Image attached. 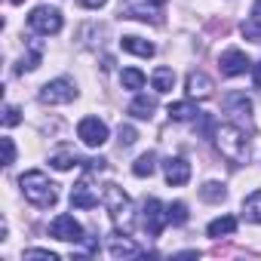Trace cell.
<instances>
[{
	"mask_svg": "<svg viewBox=\"0 0 261 261\" xmlns=\"http://www.w3.org/2000/svg\"><path fill=\"white\" fill-rule=\"evenodd\" d=\"M19 185H22L25 200H31L37 209H49V206H56V203H59V191H56V185H53V181H49V175H46V172H40V169L25 172V175L19 178Z\"/></svg>",
	"mask_w": 261,
	"mask_h": 261,
	"instance_id": "obj_2",
	"label": "cell"
},
{
	"mask_svg": "<svg viewBox=\"0 0 261 261\" xmlns=\"http://www.w3.org/2000/svg\"><path fill=\"white\" fill-rule=\"evenodd\" d=\"M49 237L62 240V243H83V227L74 215H56L53 224H49Z\"/></svg>",
	"mask_w": 261,
	"mask_h": 261,
	"instance_id": "obj_8",
	"label": "cell"
},
{
	"mask_svg": "<svg viewBox=\"0 0 261 261\" xmlns=\"http://www.w3.org/2000/svg\"><path fill=\"white\" fill-rule=\"evenodd\" d=\"M154 169H157V154H154V151L142 154V157L133 163V175H136V178H148V175H154Z\"/></svg>",
	"mask_w": 261,
	"mask_h": 261,
	"instance_id": "obj_19",
	"label": "cell"
},
{
	"mask_svg": "<svg viewBox=\"0 0 261 261\" xmlns=\"http://www.w3.org/2000/svg\"><path fill=\"white\" fill-rule=\"evenodd\" d=\"M169 117L172 120H194V117H200V111H197L194 101H172L169 105Z\"/></svg>",
	"mask_w": 261,
	"mask_h": 261,
	"instance_id": "obj_21",
	"label": "cell"
},
{
	"mask_svg": "<svg viewBox=\"0 0 261 261\" xmlns=\"http://www.w3.org/2000/svg\"><path fill=\"white\" fill-rule=\"evenodd\" d=\"M154 111H157V98L148 95V92H139L133 101H129V114H133L136 120H151Z\"/></svg>",
	"mask_w": 261,
	"mask_h": 261,
	"instance_id": "obj_13",
	"label": "cell"
},
{
	"mask_svg": "<svg viewBox=\"0 0 261 261\" xmlns=\"http://www.w3.org/2000/svg\"><path fill=\"white\" fill-rule=\"evenodd\" d=\"M188 95H191V98H206V95H212V80H209L203 71H191V74H188Z\"/></svg>",
	"mask_w": 261,
	"mask_h": 261,
	"instance_id": "obj_15",
	"label": "cell"
},
{
	"mask_svg": "<svg viewBox=\"0 0 261 261\" xmlns=\"http://www.w3.org/2000/svg\"><path fill=\"white\" fill-rule=\"evenodd\" d=\"M200 197H203L206 203H221V200L227 197V191H224L221 181H206V185L200 188Z\"/></svg>",
	"mask_w": 261,
	"mask_h": 261,
	"instance_id": "obj_23",
	"label": "cell"
},
{
	"mask_svg": "<svg viewBox=\"0 0 261 261\" xmlns=\"http://www.w3.org/2000/svg\"><path fill=\"white\" fill-rule=\"evenodd\" d=\"M0 145H4V166L16 163V145H13V139H0Z\"/></svg>",
	"mask_w": 261,
	"mask_h": 261,
	"instance_id": "obj_31",
	"label": "cell"
},
{
	"mask_svg": "<svg viewBox=\"0 0 261 261\" xmlns=\"http://www.w3.org/2000/svg\"><path fill=\"white\" fill-rule=\"evenodd\" d=\"M166 218H169V224H185L188 221V206L181 200L172 203V206H166Z\"/></svg>",
	"mask_w": 261,
	"mask_h": 261,
	"instance_id": "obj_26",
	"label": "cell"
},
{
	"mask_svg": "<svg viewBox=\"0 0 261 261\" xmlns=\"http://www.w3.org/2000/svg\"><path fill=\"white\" fill-rule=\"evenodd\" d=\"M252 19L261 22V0H255V4H252Z\"/></svg>",
	"mask_w": 261,
	"mask_h": 261,
	"instance_id": "obj_34",
	"label": "cell"
},
{
	"mask_svg": "<svg viewBox=\"0 0 261 261\" xmlns=\"http://www.w3.org/2000/svg\"><path fill=\"white\" fill-rule=\"evenodd\" d=\"M98 203H101V197L89 191V181H86V178H80V181L74 185V191H71V206H74V209H95Z\"/></svg>",
	"mask_w": 261,
	"mask_h": 261,
	"instance_id": "obj_12",
	"label": "cell"
},
{
	"mask_svg": "<svg viewBox=\"0 0 261 261\" xmlns=\"http://www.w3.org/2000/svg\"><path fill=\"white\" fill-rule=\"evenodd\" d=\"M252 80H255V86L261 89V62H258V65H252Z\"/></svg>",
	"mask_w": 261,
	"mask_h": 261,
	"instance_id": "obj_33",
	"label": "cell"
},
{
	"mask_svg": "<svg viewBox=\"0 0 261 261\" xmlns=\"http://www.w3.org/2000/svg\"><path fill=\"white\" fill-rule=\"evenodd\" d=\"M77 98V86H74V80H68V77H56V80H49L43 89H40V101L43 105H68V101H74Z\"/></svg>",
	"mask_w": 261,
	"mask_h": 261,
	"instance_id": "obj_6",
	"label": "cell"
},
{
	"mask_svg": "<svg viewBox=\"0 0 261 261\" xmlns=\"http://www.w3.org/2000/svg\"><path fill=\"white\" fill-rule=\"evenodd\" d=\"M40 59H43V53H40V46L34 43V49H31V53H28V56L19 62V68H16V71H19V74H25V71H34V68L40 65Z\"/></svg>",
	"mask_w": 261,
	"mask_h": 261,
	"instance_id": "obj_25",
	"label": "cell"
},
{
	"mask_svg": "<svg viewBox=\"0 0 261 261\" xmlns=\"http://www.w3.org/2000/svg\"><path fill=\"white\" fill-rule=\"evenodd\" d=\"M233 230H237V218H233V215H221V218L209 221V227H206V233H209L212 240L227 237V233H233Z\"/></svg>",
	"mask_w": 261,
	"mask_h": 261,
	"instance_id": "obj_17",
	"label": "cell"
},
{
	"mask_svg": "<svg viewBox=\"0 0 261 261\" xmlns=\"http://www.w3.org/2000/svg\"><path fill=\"white\" fill-rule=\"evenodd\" d=\"M142 227L148 230V237H160L163 233V227L169 224V218H166V206L160 203V200H145V206H142Z\"/></svg>",
	"mask_w": 261,
	"mask_h": 261,
	"instance_id": "obj_7",
	"label": "cell"
},
{
	"mask_svg": "<svg viewBox=\"0 0 261 261\" xmlns=\"http://www.w3.org/2000/svg\"><path fill=\"white\" fill-rule=\"evenodd\" d=\"M105 4H108V0H80V7H86V10H98Z\"/></svg>",
	"mask_w": 261,
	"mask_h": 261,
	"instance_id": "obj_32",
	"label": "cell"
},
{
	"mask_svg": "<svg viewBox=\"0 0 261 261\" xmlns=\"http://www.w3.org/2000/svg\"><path fill=\"white\" fill-rule=\"evenodd\" d=\"M19 123H22L19 108H16V105H7V108H4V126H19Z\"/></svg>",
	"mask_w": 261,
	"mask_h": 261,
	"instance_id": "obj_28",
	"label": "cell"
},
{
	"mask_svg": "<svg viewBox=\"0 0 261 261\" xmlns=\"http://www.w3.org/2000/svg\"><path fill=\"white\" fill-rule=\"evenodd\" d=\"M151 83H154L157 92H172V86H175V71H172V68H154Z\"/></svg>",
	"mask_w": 261,
	"mask_h": 261,
	"instance_id": "obj_18",
	"label": "cell"
},
{
	"mask_svg": "<svg viewBox=\"0 0 261 261\" xmlns=\"http://www.w3.org/2000/svg\"><path fill=\"white\" fill-rule=\"evenodd\" d=\"M101 206L111 212V218L114 221H129V197H126V191L123 188H117L114 181H108V185H101Z\"/></svg>",
	"mask_w": 261,
	"mask_h": 261,
	"instance_id": "obj_3",
	"label": "cell"
},
{
	"mask_svg": "<svg viewBox=\"0 0 261 261\" xmlns=\"http://www.w3.org/2000/svg\"><path fill=\"white\" fill-rule=\"evenodd\" d=\"M117 136H120V145H123V148L136 145V139H139V133H136L133 126H120V133H117Z\"/></svg>",
	"mask_w": 261,
	"mask_h": 261,
	"instance_id": "obj_30",
	"label": "cell"
},
{
	"mask_svg": "<svg viewBox=\"0 0 261 261\" xmlns=\"http://www.w3.org/2000/svg\"><path fill=\"white\" fill-rule=\"evenodd\" d=\"M28 25H31V31H37V34H43V37L59 34V31H62V13H59L56 7H37V10H31Z\"/></svg>",
	"mask_w": 261,
	"mask_h": 261,
	"instance_id": "obj_5",
	"label": "cell"
},
{
	"mask_svg": "<svg viewBox=\"0 0 261 261\" xmlns=\"http://www.w3.org/2000/svg\"><path fill=\"white\" fill-rule=\"evenodd\" d=\"M10 4H22V0H10Z\"/></svg>",
	"mask_w": 261,
	"mask_h": 261,
	"instance_id": "obj_35",
	"label": "cell"
},
{
	"mask_svg": "<svg viewBox=\"0 0 261 261\" xmlns=\"http://www.w3.org/2000/svg\"><path fill=\"white\" fill-rule=\"evenodd\" d=\"M108 249H111L114 258H139V255H142V246H139V243L126 240V237H120V233H114V240H111Z\"/></svg>",
	"mask_w": 261,
	"mask_h": 261,
	"instance_id": "obj_14",
	"label": "cell"
},
{
	"mask_svg": "<svg viewBox=\"0 0 261 261\" xmlns=\"http://www.w3.org/2000/svg\"><path fill=\"white\" fill-rule=\"evenodd\" d=\"M240 31H243V37H246V40L261 43V22H258V19H252V16H249V19L243 22V28H240Z\"/></svg>",
	"mask_w": 261,
	"mask_h": 261,
	"instance_id": "obj_27",
	"label": "cell"
},
{
	"mask_svg": "<svg viewBox=\"0 0 261 261\" xmlns=\"http://www.w3.org/2000/svg\"><path fill=\"white\" fill-rule=\"evenodd\" d=\"M120 46H123L126 53H133V56H142V59H151V56L157 53L154 43H148V40H142V37H123Z\"/></svg>",
	"mask_w": 261,
	"mask_h": 261,
	"instance_id": "obj_16",
	"label": "cell"
},
{
	"mask_svg": "<svg viewBox=\"0 0 261 261\" xmlns=\"http://www.w3.org/2000/svg\"><path fill=\"white\" fill-rule=\"evenodd\" d=\"M215 148H218V154H221L227 163H233V166L249 163V136L243 133L237 123H224V126L215 129Z\"/></svg>",
	"mask_w": 261,
	"mask_h": 261,
	"instance_id": "obj_1",
	"label": "cell"
},
{
	"mask_svg": "<svg viewBox=\"0 0 261 261\" xmlns=\"http://www.w3.org/2000/svg\"><path fill=\"white\" fill-rule=\"evenodd\" d=\"M145 74L139 71V68H123V74H120V83H123V89H133V92H139L142 86H145Z\"/></svg>",
	"mask_w": 261,
	"mask_h": 261,
	"instance_id": "obj_20",
	"label": "cell"
},
{
	"mask_svg": "<svg viewBox=\"0 0 261 261\" xmlns=\"http://www.w3.org/2000/svg\"><path fill=\"white\" fill-rule=\"evenodd\" d=\"M163 175H166V181H169L172 188H181V185L191 181V163H188L185 157H169V160L163 163Z\"/></svg>",
	"mask_w": 261,
	"mask_h": 261,
	"instance_id": "obj_11",
	"label": "cell"
},
{
	"mask_svg": "<svg viewBox=\"0 0 261 261\" xmlns=\"http://www.w3.org/2000/svg\"><path fill=\"white\" fill-rule=\"evenodd\" d=\"M22 258H40V261H59V255L56 252H49V249H25V255Z\"/></svg>",
	"mask_w": 261,
	"mask_h": 261,
	"instance_id": "obj_29",
	"label": "cell"
},
{
	"mask_svg": "<svg viewBox=\"0 0 261 261\" xmlns=\"http://www.w3.org/2000/svg\"><path fill=\"white\" fill-rule=\"evenodd\" d=\"M166 0H120V16L123 19H139V22H157Z\"/></svg>",
	"mask_w": 261,
	"mask_h": 261,
	"instance_id": "obj_4",
	"label": "cell"
},
{
	"mask_svg": "<svg viewBox=\"0 0 261 261\" xmlns=\"http://www.w3.org/2000/svg\"><path fill=\"white\" fill-rule=\"evenodd\" d=\"M59 172H65V169H71V166H77V163H83L77 154H68V151H62V154H53V160H49Z\"/></svg>",
	"mask_w": 261,
	"mask_h": 261,
	"instance_id": "obj_24",
	"label": "cell"
},
{
	"mask_svg": "<svg viewBox=\"0 0 261 261\" xmlns=\"http://www.w3.org/2000/svg\"><path fill=\"white\" fill-rule=\"evenodd\" d=\"M218 65H221V74H227V77H240V74H246V71L252 68L249 56H246L243 49H237V46L224 49L221 59H218Z\"/></svg>",
	"mask_w": 261,
	"mask_h": 261,
	"instance_id": "obj_10",
	"label": "cell"
},
{
	"mask_svg": "<svg viewBox=\"0 0 261 261\" xmlns=\"http://www.w3.org/2000/svg\"><path fill=\"white\" fill-rule=\"evenodd\" d=\"M243 215H246L249 221L261 224V191H255V194H249V197L243 200Z\"/></svg>",
	"mask_w": 261,
	"mask_h": 261,
	"instance_id": "obj_22",
	"label": "cell"
},
{
	"mask_svg": "<svg viewBox=\"0 0 261 261\" xmlns=\"http://www.w3.org/2000/svg\"><path fill=\"white\" fill-rule=\"evenodd\" d=\"M77 136L86 148H101L108 142V126L98 120V117H83L77 123Z\"/></svg>",
	"mask_w": 261,
	"mask_h": 261,
	"instance_id": "obj_9",
	"label": "cell"
}]
</instances>
